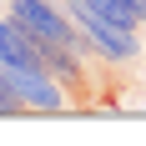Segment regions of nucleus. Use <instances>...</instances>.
<instances>
[{"instance_id": "nucleus-2", "label": "nucleus", "mask_w": 146, "mask_h": 146, "mask_svg": "<svg viewBox=\"0 0 146 146\" xmlns=\"http://www.w3.org/2000/svg\"><path fill=\"white\" fill-rule=\"evenodd\" d=\"M5 76H10V86L20 91V101H25L30 111L56 116V111H71V106H76L71 96L60 91V81H50L40 66H5Z\"/></svg>"}, {"instance_id": "nucleus-1", "label": "nucleus", "mask_w": 146, "mask_h": 146, "mask_svg": "<svg viewBox=\"0 0 146 146\" xmlns=\"http://www.w3.org/2000/svg\"><path fill=\"white\" fill-rule=\"evenodd\" d=\"M66 10H71V20L91 35V45L101 50L106 66H131L136 56H141V40H136V30H121L116 20H106L101 10H91L86 0H60Z\"/></svg>"}]
</instances>
